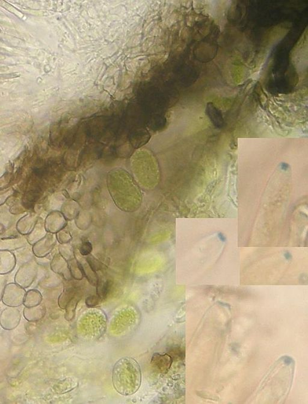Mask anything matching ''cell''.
Here are the masks:
<instances>
[{
  "mask_svg": "<svg viewBox=\"0 0 308 404\" xmlns=\"http://www.w3.org/2000/svg\"><path fill=\"white\" fill-rule=\"evenodd\" d=\"M26 237L18 236L16 238H0V251H15L27 245Z\"/></svg>",
  "mask_w": 308,
  "mask_h": 404,
  "instance_id": "obj_6",
  "label": "cell"
},
{
  "mask_svg": "<svg viewBox=\"0 0 308 404\" xmlns=\"http://www.w3.org/2000/svg\"><path fill=\"white\" fill-rule=\"evenodd\" d=\"M38 273V263L34 260L19 268L15 276V283L24 288H28L34 282Z\"/></svg>",
  "mask_w": 308,
  "mask_h": 404,
  "instance_id": "obj_2",
  "label": "cell"
},
{
  "mask_svg": "<svg viewBox=\"0 0 308 404\" xmlns=\"http://www.w3.org/2000/svg\"><path fill=\"white\" fill-rule=\"evenodd\" d=\"M16 265L15 256L12 251H0V275L10 273Z\"/></svg>",
  "mask_w": 308,
  "mask_h": 404,
  "instance_id": "obj_5",
  "label": "cell"
},
{
  "mask_svg": "<svg viewBox=\"0 0 308 404\" xmlns=\"http://www.w3.org/2000/svg\"><path fill=\"white\" fill-rule=\"evenodd\" d=\"M13 254L15 256L16 264L20 266L33 260L35 255L32 248L29 246L16 249Z\"/></svg>",
  "mask_w": 308,
  "mask_h": 404,
  "instance_id": "obj_8",
  "label": "cell"
},
{
  "mask_svg": "<svg viewBox=\"0 0 308 404\" xmlns=\"http://www.w3.org/2000/svg\"><path fill=\"white\" fill-rule=\"evenodd\" d=\"M26 291L16 283H9L5 285L2 302L5 306L18 307L24 303Z\"/></svg>",
  "mask_w": 308,
  "mask_h": 404,
  "instance_id": "obj_3",
  "label": "cell"
},
{
  "mask_svg": "<svg viewBox=\"0 0 308 404\" xmlns=\"http://www.w3.org/2000/svg\"><path fill=\"white\" fill-rule=\"evenodd\" d=\"M92 244L89 242H85L82 243V245L80 248V252L82 255H87L90 253L92 251Z\"/></svg>",
  "mask_w": 308,
  "mask_h": 404,
  "instance_id": "obj_10",
  "label": "cell"
},
{
  "mask_svg": "<svg viewBox=\"0 0 308 404\" xmlns=\"http://www.w3.org/2000/svg\"><path fill=\"white\" fill-rule=\"evenodd\" d=\"M45 307L41 303L35 307H25L23 310L24 318L30 323H36L42 320L45 317Z\"/></svg>",
  "mask_w": 308,
  "mask_h": 404,
  "instance_id": "obj_7",
  "label": "cell"
},
{
  "mask_svg": "<svg viewBox=\"0 0 308 404\" xmlns=\"http://www.w3.org/2000/svg\"><path fill=\"white\" fill-rule=\"evenodd\" d=\"M21 320V312L16 307H8L0 315V326L5 330H13L19 325Z\"/></svg>",
  "mask_w": 308,
  "mask_h": 404,
  "instance_id": "obj_4",
  "label": "cell"
},
{
  "mask_svg": "<svg viewBox=\"0 0 308 404\" xmlns=\"http://www.w3.org/2000/svg\"><path fill=\"white\" fill-rule=\"evenodd\" d=\"M3 304H4L3 302H2L1 303V302H0V315H1L2 312L3 311L4 309H5V308H6L3 307Z\"/></svg>",
  "mask_w": 308,
  "mask_h": 404,
  "instance_id": "obj_12",
  "label": "cell"
},
{
  "mask_svg": "<svg viewBox=\"0 0 308 404\" xmlns=\"http://www.w3.org/2000/svg\"><path fill=\"white\" fill-rule=\"evenodd\" d=\"M7 278L5 275H0V302L2 301V295L6 285Z\"/></svg>",
  "mask_w": 308,
  "mask_h": 404,
  "instance_id": "obj_11",
  "label": "cell"
},
{
  "mask_svg": "<svg viewBox=\"0 0 308 404\" xmlns=\"http://www.w3.org/2000/svg\"><path fill=\"white\" fill-rule=\"evenodd\" d=\"M141 381V369L136 360L123 357L116 363L113 369L112 383L119 394L123 396L134 394L139 390Z\"/></svg>",
  "mask_w": 308,
  "mask_h": 404,
  "instance_id": "obj_1",
  "label": "cell"
},
{
  "mask_svg": "<svg viewBox=\"0 0 308 404\" xmlns=\"http://www.w3.org/2000/svg\"><path fill=\"white\" fill-rule=\"evenodd\" d=\"M42 301V295L39 291L36 289L29 290L25 296L24 303L25 307H32L38 306Z\"/></svg>",
  "mask_w": 308,
  "mask_h": 404,
  "instance_id": "obj_9",
  "label": "cell"
}]
</instances>
